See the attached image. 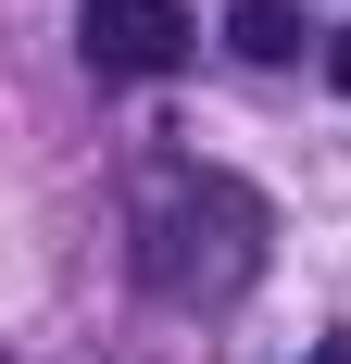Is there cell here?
I'll list each match as a JSON object with an SVG mask.
<instances>
[{"instance_id": "1", "label": "cell", "mask_w": 351, "mask_h": 364, "mask_svg": "<svg viewBox=\"0 0 351 364\" xmlns=\"http://www.w3.org/2000/svg\"><path fill=\"white\" fill-rule=\"evenodd\" d=\"M251 239H264V214H251L239 176H213V164H163L139 201V264L163 301H213L251 277Z\"/></svg>"}, {"instance_id": "2", "label": "cell", "mask_w": 351, "mask_h": 364, "mask_svg": "<svg viewBox=\"0 0 351 364\" xmlns=\"http://www.w3.org/2000/svg\"><path fill=\"white\" fill-rule=\"evenodd\" d=\"M75 38H88V63H101V75H176L201 26H188L176 0H88V26H75Z\"/></svg>"}, {"instance_id": "3", "label": "cell", "mask_w": 351, "mask_h": 364, "mask_svg": "<svg viewBox=\"0 0 351 364\" xmlns=\"http://www.w3.org/2000/svg\"><path fill=\"white\" fill-rule=\"evenodd\" d=\"M226 38H239L251 63H288L314 26H301V0H239V13H226Z\"/></svg>"}, {"instance_id": "4", "label": "cell", "mask_w": 351, "mask_h": 364, "mask_svg": "<svg viewBox=\"0 0 351 364\" xmlns=\"http://www.w3.org/2000/svg\"><path fill=\"white\" fill-rule=\"evenodd\" d=\"M326 63H339V88H351V26H339V38H326Z\"/></svg>"}, {"instance_id": "5", "label": "cell", "mask_w": 351, "mask_h": 364, "mask_svg": "<svg viewBox=\"0 0 351 364\" xmlns=\"http://www.w3.org/2000/svg\"><path fill=\"white\" fill-rule=\"evenodd\" d=\"M314 364H351V339H326V352H314Z\"/></svg>"}]
</instances>
